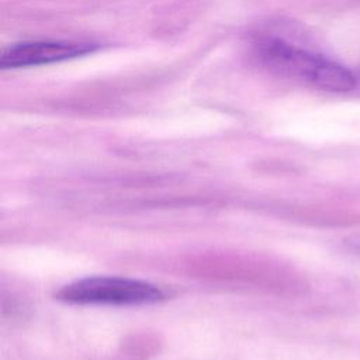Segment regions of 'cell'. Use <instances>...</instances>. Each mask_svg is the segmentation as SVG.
Masks as SVG:
<instances>
[{"mask_svg":"<svg viewBox=\"0 0 360 360\" xmlns=\"http://www.w3.org/2000/svg\"><path fill=\"white\" fill-rule=\"evenodd\" d=\"M257 55L273 70L319 90L343 93L356 84L354 75L340 63L283 39L262 41Z\"/></svg>","mask_w":360,"mask_h":360,"instance_id":"1","label":"cell"},{"mask_svg":"<svg viewBox=\"0 0 360 360\" xmlns=\"http://www.w3.org/2000/svg\"><path fill=\"white\" fill-rule=\"evenodd\" d=\"M356 249H357V250H360V246H356Z\"/></svg>","mask_w":360,"mask_h":360,"instance_id":"4","label":"cell"},{"mask_svg":"<svg viewBox=\"0 0 360 360\" xmlns=\"http://www.w3.org/2000/svg\"><path fill=\"white\" fill-rule=\"evenodd\" d=\"M56 297L58 300L70 304L141 305L163 300L165 292L146 281L97 276L65 285Z\"/></svg>","mask_w":360,"mask_h":360,"instance_id":"2","label":"cell"},{"mask_svg":"<svg viewBox=\"0 0 360 360\" xmlns=\"http://www.w3.org/2000/svg\"><path fill=\"white\" fill-rule=\"evenodd\" d=\"M97 45L72 41H28L8 46L0 58L1 69H17L60 62L91 53Z\"/></svg>","mask_w":360,"mask_h":360,"instance_id":"3","label":"cell"}]
</instances>
